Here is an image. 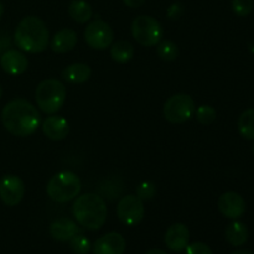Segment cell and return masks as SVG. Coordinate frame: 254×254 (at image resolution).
Wrapping results in <instances>:
<instances>
[{
    "label": "cell",
    "mask_w": 254,
    "mask_h": 254,
    "mask_svg": "<svg viewBox=\"0 0 254 254\" xmlns=\"http://www.w3.org/2000/svg\"><path fill=\"white\" fill-rule=\"evenodd\" d=\"M68 14L78 24H84L88 20H91L92 6L86 1V0H72L68 6Z\"/></svg>",
    "instance_id": "obj_20"
},
{
    "label": "cell",
    "mask_w": 254,
    "mask_h": 254,
    "mask_svg": "<svg viewBox=\"0 0 254 254\" xmlns=\"http://www.w3.org/2000/svg\"><path fill=\"white\" fill-rule=\"evenodd\" d=\"M231 254H253V253L248 250H241V251H236V252H233Z\"/></svg>",
    "instance_id": "obj_32"
},
{
    "label": "cell",
    "mask_w": 254,
    "mask_h": 254,
    "mask_svg": "<svg viewBox=\"0 0 254 254\" xmlns=\"http://www.w3.org/2000/svg\"><path fill=\"white\" fill-rule=\"evenodd\" d=\"M69 242L72 251L76 254H88L91 251V242L83 235H76Z\"/></svg>",
    "instance_id": "obj_26"
},
{
    "label": "cell",
    "mask_w": 254,
    "mask_h": 254,
    "mask_svg": "<svg viewBox=\"0 0 254 254\" xmlns=\"http://www.w3.org/2000/svg\"><path fill=\"white\" fill-rule=\"evenodd\" d=\"M124 5H127L128 7H131V9H138V7L143 6L145 0H123Z\"/></svg>",
    "instance_id": "obj_30"
},
{
    "label": "cell",
    "mask_w": 254,
    "mask_h": 254,
    "mask_svg": "<svg viewBox=\"0 0 254 254\" xmlns=\"http://www.w3.org/2000/svg\"><path fill=\"white\" fill-rule=\"evenodd\" d=\"M91 74L92 71L88 64L77 62V64H69L62 71V78L69 83L81 84L88 81L91 78Z\"/></svg>",
    "instance_id": "obj_18"
},
{
    "label": "cell",
    "mask_w": 254,
    "mask_h": 254,
    "mask_svg": "<svg viewBox=\"0 0 254 254\" xmlns=\"http://www.w3.org/2000/svg\"><path fill=\"white\" fill-rule=\"evenodd\" d=\"M156 195V185L153 181H143L136 188V196L141 201L153 200L154 196Z\"/></svg>",
    "instance_id": "obj_25"
},
{
    "label": "cell",
    "mask_w": 254,
    "mask_h": 254,
    "mask_svg": "<svg viewBox=\"0 0 254 254\" xmlns=\"http://www.w3.org/2000/svg\"><path fill=\"white\" fill-rule=\"evenodd\" d=\"M67 89L61 81L55 78L40 82L35 91L37 107L46 114H55L66 102Z\"/></svg>",
    "instance_id": "obj_4"
},
{
    "label": "cell",
    "mask_w": 254,
    "mask_h": 254,
    "mask_svg": "<svg viewBox=\"0 0 254 254\" xmlns=\"http://www.w3.org/2000/svg\"><path fill=\"white\" fill-rule=\"evenodd\" d=\"M196 112L192 97L185 93H178L169 97L164 104V117L174 124H180L189 121Z\"/></svg>",
    "instance_id": "obj_7"
},
{
    "label": "cell",
    "mask_w": 254,
    "mask_h": 254,
    "mask_svg": "<svg viewBox=\"0 0 254 254\" xmlns=\"http://www.w3.org/2000/svg\"><path fill=\"white\" fill-rule=\"evenodd\" d=\"M218 210L225 217L237 220L242 217L246 211V202L242 196L237 192H225L218 198Z\"/></svg>",
    "instance_id": "obj_11"
},
{
    "label": "cell",
    "mask_w": 254,
    "mask_h": 254,
    "mask_svg": "<svg viewBox=\"0 0 254 254\" xmlns=\"http://www.w3.org/2000/svg\"><path fill=\"white\" fill-rule=\"evenodd\" d=\"M5 129L15 136H29L41 124V116L36 107L24 98H16L5 104L1 112Z\"/></svg>",
    "instance_id": "obj_1"
},
{
    "label": "cell",
    "mask_w": 254,
    "mask_h": 254,
    "mask_svg": "<svg viewBox=\"0 0 254 254\" xmlns=\"http://www.w3.org/2000/svg\"><path fill=\"white\" fill-rule=\"evenodd\" d=\"M2 14H4V6H2V4L0 2V19L2 17Z\"/></svg>",
    "instance_id": "obj_33"
},
{
    "label": "cell",
    "mask_w": 254,
    "mask_h": 254,
    "mask_svg": "<svg viewBox=\"0 0 254 254\" xmlns=\"http://www.w3.org/2000/svg\"><path fill=\"white\" fill-rule=\"evenodd\" d=\"M112 59L119 64H126L134 57V46L127 40H118L111 45Z\"/></svg>",
    "instance_id": "obj_21"
},
{
    "label": "cell",
    "mask_w": 254,
    "mask_h": 254,
    "mask_svg": "<svg viewBox=\"0 0 254 254\" xmlns=\"http://www.w3.org/2000/svg\"><path fill=\"white\" fill-rule=\"evenodd\" d=\"M253 154H254V145H253Z\"/></svg>",
    "instance_id": "obj_35"
},
{
    "label": "cell",
    "mask_w": 254,
    "mask_h": 254,
    "mask_svg": "<svg viewBox=\"0 0 254 254\" xmlns=\"http://www.w3.org/2000/svg\"><path fill=\"white\" fill-rule=\"evenodd\" d=\"M1 97H2V87L1 84H0V99H1Z\"/></svg>",
    "instance_id": "obj_34"
},
{
    "label": "cell",
    "mask_w": 254,
    "mask_h": 254,
    "mask_svg": "<svg viewBox=\"0 0 254 254\" xmlns=\"http://www.w3.org/2000/svg\"><path fill=\"white\" fill-rule=\"evenodd\" d=\"M114 32L111 25L103 20H94L87 25L84 30V40L87 45L94 50H106L113 44Z\"/></svg>",
    "instance_id": "obj_9"
},
{
    "label": "cell",
    "mask_w": 254,
    "mask_h": 254,
    "mask_svg": "<svg viewBox=\"0 0 254 254\" xmlns=\"http://www.w3.org/2000/svg\"><path fill=\"white\" fill-rule=\"evenodd\" d=\"M42 131L50 140H64L69 133V124L64 117L51 114L42 122Z\"/></svg>",
    "instance_id": "obj_15"
},
{
    "label": "cell",
    "mask_w": 254,
    "mask_h": 254,
    "mask_svg": "<svg viewBox=\"0 0 254 254\" xmlns=\"http://www.w3.org/2000/svg\"><path fill=\"white\" fill-rule=\"evenodd\" d=\"M79 233V228L74 221L71 218H57L50 225V235L54 240L60 242L71 241L72 238Z\"/></svg>",
    "instance_id": "obj_16"
},
{
    "label": "cell",
    "mask_w": 254,
    "mask_h": 254,
    "mask_svg": "<svg viewBox=\"0 0 254 254\" xmlns=\"http://www.w3.org/2000/svg\"><path fill=\"white\" fill-rule=\"evenodd\" d=\"M14 41L20 50L30 54H39L46 50L50 34L40 17L26 16L19 22L14 34Z\"/></svg>",
    "instance_id": "obj_2"
},
{
    "label": "cell",
    "mask_w": 254,
    "mask_h": 254,
    "mask_svg": "<svg viewBox=\"0 0 254 254\" xmlns=\"http://www.w3.org/2000/svg\"><path fill=\"white\" fill-rule=\"evenodd\" d=\"M74 218L87 230H99L107 220V206L103 198L96 193L78 196L72 208Z\"/></svg>",
    "instance_id": "obj_3"
},
{
    "label": "cell",
    "mask_w": 254,
    "mask_h": 254,
    "mask_svg": "<svg viewBox=\"0 0 254 254\" xmlns=\"http://www.w3.org/2000/svg\"><path fill=\"white\" fill-rule=\"evenodd\" d=\"M165 245L173 252H181L185 250L190 241V232L184 223H174L165 233Z\"/></svg>",
    "instance_id": "obj_14"
},
{
    "label": "cell",
    "mask_w": 254,
    "mask_h": 254,
    "mask_svg": "<svg viewBox=\"0 0 254 254\" xmlns=\"http://www.w3.org/2000/svg\"><path fill=\"white\" fill-rule=\"evenodd\" d=\"M126 251V240L121 233L109 232L96 241L94 254H123Z\"/></svg>",
    "instance_id": "obj_13"
},
{
    "label": "cell",
    "mask_w": 254,
    "mask_h": 254,
    "mask_svg": "<svg viewBox=\"0 0 254 254\" xmlns=\"http://www.w3.org/2000/svg\"><path fill=\"white\" fill-rule=\"evenodd\" d=\"M25 195V184L19 176L5 175L0 180V198L9 207L19 205Z\"/></svg>",
    "instance_id": "obj_10"
},
{
    "label": "cell",
    "mask_w": 254,
    "mask_h": 254,
    "mask_svg": "<svg viewBox=\"0 0 254 254\" xmlns=\"http://www.w3.org/2000/svg\"><path fill=\"white\" fill-rule=\"evenodd\" d=\"M186 254H213L210 246L203 242H193L185 248Z\"/></svg>",
    "instance_id": "obj_28"
},
{
    "label": "cell",
    "mask_w": 254,
    "mask_h": 254,
    "mask_svg": "<svg viewBox=\"0 0 254 254\" xmlns=\"http://www.w3.org/2000/svg\"><path fill=\"white\" fill-rule=\"evenodd\" d=\"M78 37L77 32L72 29H62L54 35L51 40L50 47L54 52L57 54H64L76 47Z\"/></svg>",
    "instance_id": "obj_17"
},
{
    "label": "cell",
    "mask_w": 254,
    "mask_h": 254,
    "mask_svg": "<svg viewBox=\"0 0 254 254\" xmlns=\"http://www.w3.org/2000/svg\"><path fill=\"white\" fill-rule=\"evenodd\" d=\"M145 207L136 195H128L121 198L117 206V216L123 225L133 227L143 221Z\"/></svg>",
    "instance_id": "obj_8"
},
{
    "label": "cell",
    "mask_w": 254,
    "mask_h": 254,
    "mask_svg": "<svg viewBox=\"0 0 254 254\" xmlns=\"http://www.w3.org/2000/svg\"><path fill=\"white\" fill-rule=\"evenodd\" d=\"M133 37L140 45L146 47L156 46L164 37V29L160 22L149 15L135 17L131 24Z\"/></svg>",
    "instance_id": "obj_6"
},
{
    "label": "cell",
    "mask_w": 254,
    "mask_h": 254,
    "mask_svg": "<svg viewBox=\"0 0 254 254\" xmlns=\"http://www.w3.org/2000/svg\"><path fill=\"white\" fill-rule=\"evenodd\" d=\"M156 54L164 61H174L179 56V47L170 40H161L156 47Z\"/></svg>",
    "instance_id": "obj_23"
},
{
    "label": "cell",
    "mask_w": 254,
    "mask_h": 254,
    "mask_svg": "<svg viewBox=\"0 0 254 254\" xmlns=\"http://www.w3.org/2000/svg\"><path fill=\"white\" fill-rule=\"evenodd\" d=\"M253 0H232V10L237 16L245 17L252 12Z\"/></svg>",
    "instance_id": "obj_27"
},
{
    "label": "cell",
    "mask_w": 254,
    "mask_h": 254,
    "mask_svg": "<svg viewBox=\"0 0 254 254\" xmlns=\"http://www.w3.org/2000/svg\"><path fill=\"white\" fill-rule=\"evenodd\" d=\"M0 66L10 76L22 74L29 67V60L19 50H7L0 57Z\"/></svg>",
    "instance_id": "obj_12"
},
{
    "label": "cell",
    "mask_w": 254,
    "mask_h": 254,
    "mask_svg": "<svg viewBox=\"0 0 254 254\" xmlns=\"http://www.w3.org/2000/svg\"><path fill=\"white\" fill-rule=\"evenodd\" d=\"M196 118L203 126H210L211 123H213L217 117V113H216V109L213 107L208 106V104H202V106L198 107L196 109Z\"/></svg>",
    "instance_id": "obj_24"
},
{
    "label": "cell",
    "mask_w": 254,
    "mask_h": 254,
    "mask_svg": "<svg viewBox=\"0 0 254 254\" xmlns=\"http://www.w3.org/2000/svg\"><path fill=\"white\" fill-rule=\"evenodd\" d=\"M225 236L227 242L233 247H240L245 245L248 240V228L247 226L240 221H233L232 223L226 227Z\"/></svg>",
    "instance_id": "obj_19"
},
{
    "label": "cell",
    "mask_w": 254,
    "mask_h": 254,
    "mask_svg": "<svg viewBox=\"0 0 254 254\" xmlns=\"http://www.w3.org/2000/svg\"><path fill=\"white\" fill-rule=\"evenodd\" d=\"M184 5L180 4V2H174L173 5H170L166 11V15H168V19L170 20H178L180 19L181 15L184 14Z\"/></svg>",
    "instance_id": "obj_29"
},
{
    "label": "cell",
    "mask_w": 254,
    "mask_h": 254,
    "mask_svg": "<svg viewBox=\"0 0 254 254\" xmlns=\"http://www.w3.org/2000/svg\"><path fill=\"white\" fill-rule=\"evenodd\" d=\"M238 131L247 140H254V109H246L238 118Z\"/></svg>",
    "instance_id": "obj_22"
},
{
    "label": "cell",
    "mask_w": 254,
    "mask_h": 254,
    "mask_svg": "<svg viewBox=\"0 0 254 254\" xmlns=\"http://www.w3.org/2000/svg\"><path fill=\"white\" fill-rule=\"evenodd\" d=\"M81 180L72 171H60L47 183L46 192L52 201L59 203L74 200L81 192Z\"/></svg>",
    "instance_id": "obj_5"
},
{
    "label": "cell",
    "mask_w": 254,
    "mask_h": 254,
    "mask_svg": "<svg viewBox=\"0 0 254 254\" xmlns=\"http://www.w3.org/2000/svg\"><path fill=\"white\" fill-rule=\"evenodd\" d=\"M145 254H168L165 251L159 250V248H154V250H150L149 252H146Z\"/></svg>",
    "instance_id": "obj_31"
}]
</instances>
